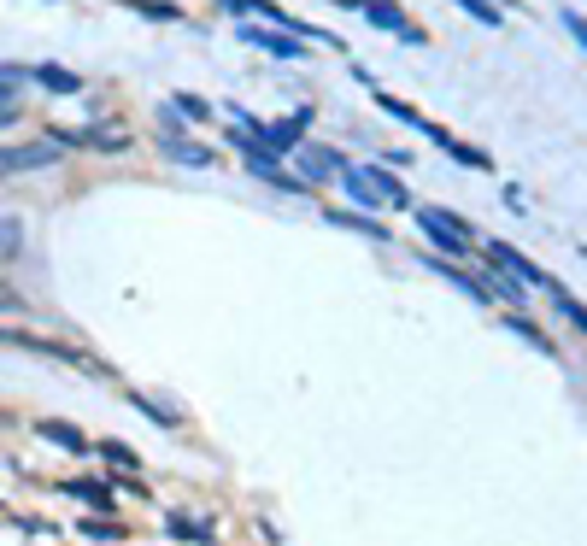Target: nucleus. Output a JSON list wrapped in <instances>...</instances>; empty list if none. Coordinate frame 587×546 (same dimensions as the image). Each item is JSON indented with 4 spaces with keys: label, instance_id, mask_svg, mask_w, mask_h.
<instances>
[{
    "label": "nucleus",
    "instance_id": "nucleus-9",
    "mask_svg": "<svg viewBox=\"0 0 587 546\" xmlns=\"http://www.w3.org/2000/svg\"><path fill=\"white\" fill-rule=\"evenodd\" d=\"M570 30H576L582 42H587V18H576V12H570Z\"/></svg>",
    "mask_w": 587,
    "mask_h": 546
},
{
    "label": "nucleus",
    "instance_id": "nucleus-7",
    "mask_svg": "<svg viewBox=\"0 0 587 546\" xmlns=\"http://www.w3.org/2000/svg\"><path fill=\"white\" fill-rule=\"evenodd\" d=\"M42 435H47V441H59V446H83V435H77V429H59V424H47Z\"/></svg>",
    "mask_w": 587,
    "mask_h": 546
},
{
    "label": "nucleus",
    "instance_id": "nucleus-3",
    "mask_svg": "<svg viewBox=\"0 0 587 546\" xmlns=\"http://www.w3.org/2000/svg\"><path fill=\"white\" fill-rule=\"evenodd\" d=\"M488 253H494V265H505V270H511V277H523V282H546L541 270H534L529 258H517V253H511V247H488Z\"/></svg>",
    "mask_w": 587,
    "mask_h": 546
},
{
    "label": "nucleus",
    "instance_id": "nucleus-8",
    "mask_svg": "<svg viewBox=\"0 0 587 546\" xmlns=\"http://www.w3.org/2000/svg\"><path fill=\"white\" fill-rule=\"evenodd\" d=\"M12 118H18V101H6V106H0V130H6Z\"/></svg>",
    "mask_w": 587,
    "mask_h": 546
},
{
    "label": "nucleus",
    "instance_id": "nucleus-5",
    "mask_svg": "<svg viewBox=\"0 0 587 546\" xmlns=\"http://www.w3.org/2000/svg\"><path fill=\"white\" fill-rule=\"evenodd\" d=\"M247 42H259V47H270V54H282V59H289V54H299V47L289 42V35H277V30H247Z\"/></svg>",
    "mask_w": 587,
    "mask_h": 546
},
{
    "label": "nucleus",
    "instance_id": "nucleus-2",
    "mask_svg": "<svg viewBox=\"0 0 587 546\" xmlns=\"http://www.w3.org/2000/svg\"><path fill=\"white\" fill-rule=\"evenodd\" d=\"M423 229H429L435 235V241H441L446 247V253H470V241H465V223H458L453 212H435V206H423Z\"/></svg>",
    "mask_w": 587,
    "mask_h": 546
},
{
    "label": "nucleus",
    "instance_id": "nucleus-1",
    "mask_svg": "<svg viewBox=\"0 0 587 546\" xmlns=\"http://www.w3.org/2000/svg\"><path fill=\"white\" fill-rule=\"evenodd\" d=\"M59 147H65V135H47V141H30V147H0V177H6V171H42V165H54Z\"/></svg>",
    "mask_w": 587,
    "mask_h": 546
},
{
    "label": "nucleus",
    "instance_id": "nucleus-4",
    "mask_svg": "<svg viewBox=\"0 0 587 546\" xmlns=\"http://www.w3.org/2000/svg\"><path fill=\"white\" fill-rule=\"evenodd\" d=\"M35 83H47V89H59V94H77L83 89L77 71H59V65H42V71H35Z\"/></svg>",
    "mask_w": 587,
    "mask_h": 546
},
{
    "label": "nucleus",
    "instance_id": "nucleus-6",
    "mask_svg": "<svg viewBox=\"0 0 587 546\" xmlns=\"http://www.w3.org/2000/svg\"><path fill=\"white\" fill-rule=\"evenodd\" d=\"M18 247H24L18 223H12V218H0V258H18Z\"/></svg>",
    "mask_w": 587,
    "mask_h": 546
}]
</instances>
